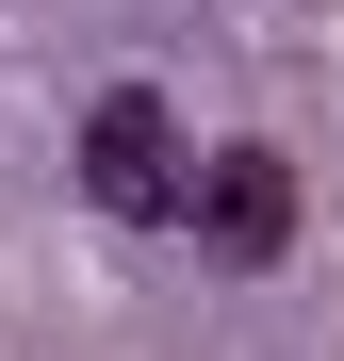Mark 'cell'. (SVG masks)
Listing matches in <instances>:
<instances>
[{
  "mask_svg": "<svg viewBox=\"0 0 344 361\" xmlns=\"http://www.w3.org/2000/svg\"><path fill=\"white\" fill-rule=\"evenodd\" d=\"M181 164H197L181 99H164V82H98V115H82V214L164 230V214H181Z\"/></svg>",
  "mask_w": 344,
  "mask_h": 361,
  "instance_id": "obj_1",
  "label": "cell"
},
{
  "mask_svg": "<svg viewBox=\"0 0 344 361\" xmlns=\"http://www.w3.org/2000/svg\"><path fill=\"white\" fill-rule=\"evenodd\" d=\"M295 214H312V197H295V164H279V148H197L164 230H197V263L262 279V263H295Z\"/></svg>",
  "mask_w": 344,
  "mask_h": 361,
  "instance_id": "obj_2",
  "label": "cell"
}]
</instances>
